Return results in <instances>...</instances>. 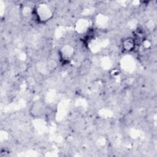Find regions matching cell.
Segmentation results:
<instances>
[{"label":"cell","instance_id":"obj_4","mask_svg":"<svg viewBox=\"0 0 157 157\" xmlns=\"http://www.w3.org/2000/svg\"><path fill=\"white\" fill-rule=\"evenodd\" d=\"M74 53V49L69 45L63 46L59 51V55L61 59L64 60L65 61L71 59L73 56Z\"/></svg>","mask_w":157,"mask_h":157},{"label":"cell","instance_id":"obj_5","mask_svg":"<svg viewBox=\"0 0 157 157\" xmlns=\"http://www.w3.org/2000/svg\"><path fill=\"white\" fill-rule=\"evenodd\" d=\"M58 64L57 61L53 58L48 59L46 63V68L50 72H52L54 71H55L58 67Z\"/></svg>","mask_w":157,"mask_h":157},{"label":"cell","instance_id":"obj_2","mask_svg":"<svg viewBox=\"0 0 157 157\" xmlns=\"http://www.w3.org/2000/svg\"><path fill=\"white\" fill-rule=\"evenodd\" d=\"M45 103L42 101L38 100L33 103L29 109V113L34 118H40L45 113Z\"/></svg>","mask_w":157,"mask_h":157},{"label":"cell","instance_id":"obj_1","mask_svg":"<svg viewBox=\"0 0 157 157\" xmlns=\"http://www.w3.org/2000/svg\"><path fill=\"white\" fill-rule=\"evenodd\" d=\"M33 15L39 21L46 22L52 18L53 12L47 4H41L33 8Z\"/></svg>","mask_w":157,"mask_h":157},{"label":"cell","instance_id":"obj_3","mask_svg":"<svg viewBox=\"0 0 157 157\" xmlns=\"http://www.w3.org/2000/svg\"><path fill=\"white\" fill-rule=\"evenodd\" d=\"M137 46V42L134 37H127L124 38L121 42L122 49L126 52H133Z\"/></svg>","mask_w":157,"mask_h":157}]
</instances>
